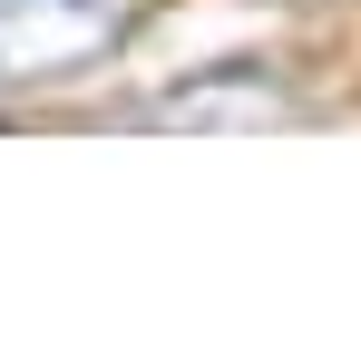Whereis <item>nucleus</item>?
<instances>
[{
  "mask_svg": "<svg viewBox=\"0 0 361 352\" xmlns=\"http://www.w3.org/2000/svg\"><path fill=\"white\" fill-rule=\"evenodd\" d=\"M147 117H166V127H264V117H293V98L254 69H205L195 88L147 98Z\"/></svg>",
  "mask_w": 361,
  "mask_h": 352,
  "instance_id": "nucleus-2",
  "label": "nucleus"
},
{
  "mask_svg": "<svg viewBox=\"0 0 361 352\" xmlns=\"http://www.w3.org/2000/svg\"><path fill=\"white\" fill-rule=\"evenodd\" d=\"M127 40V0H0V88H59Z\"/></svg>",
  "mask_w": 361,
  "mask_h": 352,
  "instance_id": "nucleus-1",
  "label": "nucleus"
}]
</instances>
